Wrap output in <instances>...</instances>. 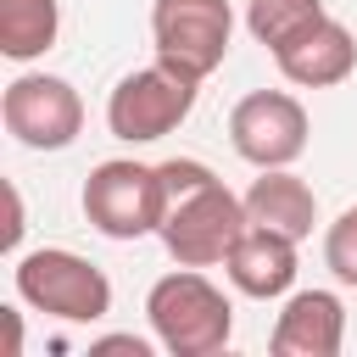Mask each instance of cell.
<instances>
[{"label": "cell", "mask_w": 357, "mask_h": 357, "mask_svg": "<svg viewBox=\"0 0 357 357\" xmlns=\"http://www.w3.org/2000/svg\"><path fill=\"white\" fill-rule=\"evenodd\" d=\"M162 190H167V218H162V245L173 262L184 268H218L234 240L251 229L245 218V195H234L206 162L195 156H173L156 162Z\"/></svg>", "instance_id": "1"}, {"label": "cell", "mask_w": 357, "mask_h": 357, "mask_svg": "<svg viewBox=\"0 0 357 357\" xmlns=\"http://www.w3.org/2000/svg\"><path fill=\"white\" fill-rule=\"evenodd\" d=\"M145 318H151L156 346L173 351V357H212V351H223L229 335H234V307H229V296H223L201 268H184V262L151 284Z\"/></svg>", "instance_id": "2"}, {"label": "cell", "mask_w": 357, "mask_h": 357, "mask_svg": "<svg viewBox=\"0 0 357 357\" xmlns=\"http://www.w3.org/2000/svg\"><path fill=\"white\" fill-rule=\"evenodd\" d=\"M11 290H17L22 307L61 318V324H100L112 312V279L67 245L22 251L17 268H11Z\"/></svg>", "instance_id": "3"}, {"label": "cell", "mask_w": 357, "mask_h": 357, "mask_svg": "<svg viewBox=\"0 0 357 357\" xmlns=\"http://www.w3.org/2000/svg\"><path fill=\"white\" fill-rule=\"evenodd\" d=\"M84 218L95 234L106 240H145V234H162V218H167V190H162V173L134 162V156H112L100 167H89L84 178Z\"/></svg>", "instance_id": "4"}, {"label": "cell", "mask_w": 357, "mask_h": 357, "mask_svg": "<svg viewBox=\"0 0 357 357\" xmlns=\"http://www.w3.org/2000/svg\"><path fill=\"white\" fill-rule=\"evenodd\" d=\"M195 95L201 84L173 73L167 61H151V67H134L117 78V89L106 95V128L112 139L123 145H151L162 134H173L190 112H195Z\"/></svg>", "instance_id": "5"}, {"label": "cell", "mask_w": 357, "mask_h": 357, "mask_svg": "<svg viewBox=\"0 0 357 357\" xmlns=\"http://www.w3.org/2000/svg\"><path fill=\"white\" fill-rule=\"evenodd\" d=\"M234 39V6L229 0H151V45L156 61H167L184 78H212Z\"/></svg>", "instance_id": "6"}, {"label": "cell", "mask_w": 357, "mask_h": 357, "mask_svg": "<svg viewBox=\"0 0 357 357\" xmlns=\"http://www.w3.org/2000/svg\"><path fill=\"white\" fill-rule=\"evenodd\" d=\"M0 123L28 151H67L84 134V95L56 73H17L0 95Z\"/></svg>", "instance_id": "7"}, {"label": "cell", "mask_w": 357, "mask_h": 357, "mask_svg": "<svg viewBox=\"0 0 357 357\" xmlns=\"http://www.w3.org/2000/svg\"><path fill=\"white\" fill-rule=\"evenodd\" d=\"M307 106L290 89H251L229 112V145L251 167H290L307 151Z\"/></svg>", "instance_id": "8"}, {"label": "cell", "mask_w": 357, "mask_h": 357, "mask_svg": "<svg viewBox=\"0 0 357 357\" xmlns=\"http://www.w3.org/2000/svg\"><path fill=\"white\" fill-rule=\"evenodd\" d=\"M273 67L296 89H335V84H346L357 73V39H351L346 22H335L324 11L318 22H307L296 39H284L273 50Z\"/></svg>", "instance_id": "9"}, {"label": "cell", "mask_w": 357, "mask_h": 357, "mask_svg": "<svg viewBox=\"0 0 357 357\" xmlns=\"http://www.w3.org/2000/svg\"><path fill=\"white\" fill-rule=\"evenodd\" d=\"M296 245H301V240H290V234H279V229H262V223H251V229L234 240V251L223 257V273H229V284H234L240 296H251V301L290 296V284H296V268H301Z\"/></svg>", "instance_id": "10"}, {"label": "cell", "mask_w": 357, "mask_h": 357, "mask_svg": "<svg viewBox=\"0 0 357 357\" xmlns=\"http://www.w3.org/2000/svg\"><path fill=\"white\" fill-rule=\"evenodd\" d=\"M273 357H340L346 346V307L335 290H296L273 324Z\"/></svg>", "instance_id": "11"}, {"label": "cell", "mask_w": 357, "mask_h": 357, "mask_svg": "<svg viewBox=\"0 0 357 357\" xmlns=\"http://www.w3.org/2000/svg\"><path fill=\"white\" fill-rule=\"evenodd\" d=\"M245 218L262 223V229H279L290 240H307L312 223H318V195L290 167H257V178L245 190Z\"/></svg>", "instance_id": "12"}, {"label": "cell", "mask_w": 357, "mask_h": 357, "mask_svg": "<svg viewBox=\"0 0 357 357\" xmlns=\"http://www.w3.org/2000/svg\"><path fill=\"white\" fill-rule=\"evenodd\" d=\"M61 33V0H0V56L39 61Z\"/></svg>", "instance_id": "13"}, {"label": "cell", "mask_w": 357, "mask_h": 357, "mask_svg": "<svg viewBox=\"0 0 357 357\" xmlns=\"http://www.w3.org/2000/svg\"><path fill=\"white\" fill-rule=\"evenodd\" d=\"M318 17H324V0H245V33L268 45V56Z\"/></svg>", "instance_id": "14"}, {"label": "cell", "mask_w": 357, "mask_h": 357, "mask_svg": "<svg viewBox=\"0 0 357 357\" xmlns=\"http://www.w3.org/2000/svg\"><path fill=\"white\" fill-rule=\"evenodd\" d=\"M324 268L357 290V206H346L329 229H324Z\"/></svg>", "instance_id": "15"}, {"label": "cell", "mask_w": 357, "mask_h": 357, "mask_svg": "<svg viewBox=\"0 0 357 357\" xmlns=\"http://www.w3.org/2000/svg\"><path fill=\"white\" fill-rule=\"evenodd\" d=\"M6 206H11V218H6V251H17L22 245V195H17V184H6Z\"/></svg>", "instance_id": "16"}, {"label": "cell", "mask_w": 357, "mask_h": 357, "mask_svg": "<svg viewBox=\"0 0 357 357\" xmlns=\"http://www.w3.org/2000/svg\"><path fill=\"white\" fill-rule=\"evenodd\" d=\"M89 351H128V357H151V340H139V335H106V340H95Z\"/></svg>", "instance_id": "17"}, {"label": "cell", "mask_w": 357, "mask_h": 357, "mask_svg": "<svg viewBox=\"0 0 357 357\" xmlns=\"http://www.w3.org/2000/svg\"><path fill=\"white\" fill-rule=\"evenodd\" d=\"M6 329H11V357L22 351V312L17 307H6Z\"/></svg>", "instance_id": "18"}]
</instances>
